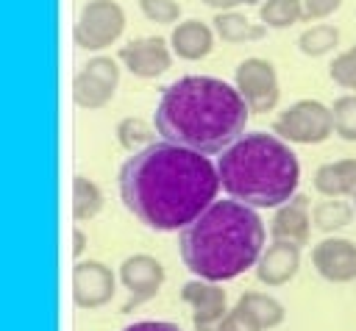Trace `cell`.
<instances>
[{
  "label": "cell",
  "instance_id": "8fae6325",
  "mask_svg": "<svg viewBox=\"0 0 356 331\" xmlns=\"http://www.w3.org/2000/svg\"><path fill=\"white\" fill-rule=\"evenodd\" d=\"M114 298V273L103 261L86 259L72 267V300L78 309H100Z\"/></svg>",
  "mask_w": 356,
  "mask_h": 331
},
{
  "label": "cell",
  "instance_id": "d6a6232c",
  "mask_svg": "<svg viewBox=\"0 0 356 331\" xmlns=\"http://www.w3.org/2000/svg\"><path fill=\"white\" fill-rule=\"evenodd\" d=\"M259 3H261V0H248V6H259Z\"/></svg>",
  "mask_w": 356,
  "mask_h": 331
},
{
  "label": "cell",
  "instance_id": "cb8c5ba5",
  "mask_svg": "<svg viewBox=\"0 0 356 331\" xmlns=\"http://www.w3.org/2000/svg\"><path fill=\"white\" fill-rule=\"evenodd\" d=\"M114 134H117L120 147H125L128 153H139L147 145H153V128L142 117H125V120H120Z\"/></svg>",
  "mask_w": 356,
  "mask_h": 331
},
{
  "label": "cell",
  "instance_id": "f546056e",
  "mask_svg": "<svg viewBox=\"0 0 356 331\" xmlns=\"http://www.w3.org/2000/svg\"><path fill=\"white\" fill-rule=\"evenodd\" d=\"M122 331H181L175 323H164V320H142V323H131Z\"/></svg>",
  "mask_w": 356,
  "mask_h": 331
},
{
  "label": "cell",
  "instance_id": "7a4b0ae2",
  "mask_svg": "<svg viewBox=\"0 0 356 331\" xmlns=\"http://www.w3.org/2000/svg\"><path fill=\"white\" fill-rule=\"evenodd\" d=\"M248 117L250 108L236 86L211 75H186L161 92L153 125L167 142L220 156L245 134Z\"/></svg>",
  "mask_w": 356,
  "mask_h": 331
},
{
  "label": "cell",
  "instance_id": "5b68a950",
  "mask_svg": "<svg viewBox=\"0 0 356 331\" xmlns=\"http://www.w3.org/2000/svg\"><path fill=\"white\" fill-rule=\"evenodd\" d=\"M273 134L292 145H320L334 134V114L320 100H298L273 122Z\"/></svg>",
  "mask_w": 356,
  "mask_h": 331
},
{
  "label": "cell",
  "instance_id": "277c9868",
  "mask_svg": "<svg viewBox=\"0 0 356 331\" xmlns=\"http://www.w3.org/2000/svg\"><path fill=\"white\" fill-rule=\"evenodd\" d=\"M220 189L253 209H278L286 203L300 178L292 147L278 134H242L217 159Z\"/></svg>",
  "mask_w": 356,
  "mask_h": 331
},
{
  "label": "cell",
  "instance_id": "4fadbf2b",
  "mask_svg": "<svg viewBox=\"0 0 356 331\" xmlns=\"http://www.w3.org/2000/svg\"><path fill=\"white\" fill-rule=\"evenodd\" d=\"M312 267L331 284H348L356 278V242L345 236H325L312 248Z\"/></svg>",
  "mask_w": 356,
  "mask_h": 331
},
{
  "label": "cell",
  "instance_id": "5bb4252c",
  "mask_svg": "<svg viewBox=\"0 0 356 331\" xmlns=\"http://www.w3.org/2000/svg\"><path fill=\"white\" fill-rule=\"evenodd\" d=\"M270 236L278 242H292L298 248L309 245L312 236V217H309V197L292 195L286 203H281L270 220Z\"/></svg>",
  "mask_w": 356,
  "mask_h": 331
},
{
  "label": "cell",
  "instance_id": "9a60e30c",
  "mask_svg": "<svg viewBox=\"0 0 356 331\" xmlns=\"http://www.w3.org/2000/svg\"><path fill=\"white\" fill-rule=\"evenodd\" d=\"M298 267H300V248L292 242L273 239V245H267L256 261V278L264 286H284L286 281L295 278Z\"/></svg>",
  "mask_w": 356,
  "mask_h": 331
},
{
  "label": "cell",
  "instance_id": "d4e9b609",
  "mask_svg": "<svg viewBox=\"0 0 356 331\" xmlns=\"http://www.w3.org/2000/svg\"><path fill=\"white\" fill-rule=\"evenodd\" d=\"M334 114V134L342 142H356V95H342L331 106Z\"/></svg>",
  "mask_w": 356,
  "mask_h": 331
},
{
  "label": "cell",
  "instance_id": "3957f363",
  "mask_svg": "<svg viewBox=\"0 0 356 331\" xmlns=\"http://www.w3.org/2000/svg\"><path fill=\"white\" fill-rule=\"evenodd\" d=\"M264 223L242 200H214L181 234L178 250L186 270L206 281H231L256 267L264 250Z\"/></svg>",
  "mask_w": 356,
  "mask_h": 331
},
{
  "label": "cell",
  "instance_id": "d6986e66",
  "mask_svg": "<svg viewBox=\"0 0 356 331\" xmlns=\"http://www.w3.org/2000/svg\"><path fill=\"white\" fill-rule=\"evenodd\" d=\"M100 209H103L100 186L92 178H86V175H75L72 178V217L78 223H83V220L97 217Z\"/></svg>",
  "mask_w": 356,
  "mask_h": 331
},
{
  "label": "cell",
  "instance_id": "8992f818",
  "mask_svg": "<svg viewBox=\"0 0 356 331\" xmlns=\"http://www.w3.org/2000/svg\"><path fill=\"white\" fill-rule=\"evenodd\" d=\"M125 31V11L117 0H89L72 28V39L83 50H106Z\"/></svg>",
  "mask_w": 356,
  "mask_h": 331
},
{
  "label": "cell",
  "instance_id": "7402d4cb",
  "mask_svg": "<svg viewBox=\"0 0 356 331\" xmlns=\"http://www.w3.org/2000/svg\"><path fill=\"white\" fill-rule=\"evenodd\" d=\"M259 19L267 28L284 31L303 19V3L300 0H264L259 6Z\"/></svg>",
  "mask_w": 356,
  "mask_h": 331
},
{
  "label": "cell",
  "instance_id": "484cf974",
  "mask_svg": "<svg viewBox=\"0 0 356 331\" xmlns=\"http://www.w3.org/2000/svg\"><path fill=\"white\" fill-rule=\"evenodd\" d=\"M328 78H331L337 86L356 92V45L348 47V50H342V53L331 61V67H328Z\"/></svg>",
  "mask_w": 356,
  "mask_h": 331
},
{
  "label": "cell",
  "instance_id": "836d02e7",
  "mask_svg": "<svg viewBox=\"0 0 356 331\" xmlns=\"http://www.w3.org/2000/svg\"><path fill=\"white\" fill-rule=\"evenodd\" d=\"M353 211H356V195H353Z\"/></svg>",
  "mask_w": 356,
  "mask_h": 331
},
{
  "label": "cell",
  "instance_id": "44dd1931",
  "mask_svg": "<svg viewBox=\"0 0 356 331\" xmlns=\"http://www.w3.org/2000/svg\"><path fill=\"white\" fill-rule=\"evenodd\" d=\"M339 45V28L331 22H314L298 36V50L309 58H320Z\"/></svg>",
  "mask_w": 356,
  "mask_h": 331
},
{
  "label": "cell",
  "instance_id": "f1b7e54d",
  "mask_svg": "<svg viewBox=\"0 0 356 331\" xmlns=\"http://www.w3.org/2000/svg\"><path fill=\"white\" fill-rule=\"evenodd\" d=\"M300 3H303V19L306 22L325 19L342 6V0H300Z\"/></svg>",
  "mask_w": 356,
  "mask_h": 331
},
{
  "label": "cell",
  "instance_id": "ac0fdd59",
  "mask_svg": "<svg viewBox=\"0 0 356 331\" xmlns=\"http://www.w3.org/2000/svg\"><path fill=\"white\" fill-rule=\"evenodd\" d=\"M214 33L228 42V45H245V42H256L267 33V25H256L248 17H242L239 11H217L211 19Z\"/></svg>",
  "mask_w": 356,
  "mask_h": 331
},
{
  "label": "cell",
  "instance_id": "4316f807",
  "mask_svg": "<svg viewBox=\"0 0 356 331\" xmlns=\"http://www.w3.org/2000/svg\"><path fill=\"white\" fill-rule=\"evenodd\" d=\"M139 11L145 14V19L159 25H175L181 17L178 0H139Z\"/></svg>",
  "mask_w": 356,
  "mask_h": 331
},
{
  "label": "cell",
  "instance_id": "e0dca14e",
  "mask_svg": "<svg viewBox=\"0 0 356 331\" xmlns=\"http://www.w3.org/2000/svg\"><path fill=\"white\" fill-rule=\"evenodd\" d=\"M314 189L325 197H345L356 195V159L325 161L314 170Z\"/></svg>",
  "mask_w": 356,
  "mask_h": 331
},
{
  "label": "cell",
  "instance_id": "1f68e13d",
  "mask_svg": "<svg viewBox=\"0 0 356 331\" xmlns=\"http://www.w3.org/2000/svg\"><path fill=\"white\" fill-rule=\"evenodd\" d=\"M72 242H75V245H72V253H75V259H78V256L83 253V248H86V236H83V231H81V228H75V231H72Z\"/></svg>",
  "mask_w": 356,
  "mask_h": 331
},
{
  "label": "cell",
  "instance_id": "9c48e42d",
  "mask_svg": "<svg viewBox=\"0 0 356 331\" xmlns=\"http://www.w3.org/2000/svg\"><path fill=\"white\" fill-rule=\"evenodd\" d=\"M120 284L128 289V300L122 312H131L147 300H153L164 284V267L150 253H134L120 264Z\"/></svg>",
  "mask_w": 356,
  "mask_h": 331
},
{
  "label": "cell",
  "instance_id": "ba28073f",
  "mask_svg": "<svg viewBox=\"0 0 356 331\" xmlns=\"http://www.w3.org/2000/svg\"><path fill=\"white\" fill-rule=\"evenodd\" d=\"M234 86L245 97L250 114L273 111L278 97H281L275 67L267 58H259V56H250V58L239 61V67L234 72Z\"/></svg>",
  "mask_w": 356,
  "mask_h": 331
},
{
  "label": "cell",
  "instance_id": "7c38bea8",
  "mask_svg": "<svg viewBox=\"0 0 356 331\" xmlns=\"http://www.w3.org/2000/svg\"><path fill=\"white\" fill-rule=\"evenodd\" d=\"M120 61L136 78H159L172 64V47L161 36H139L120 47Z\"/></svg>",
  "mask_w": 356,
  "mask_h": 331
},
{
  "label": "cell",
  "instance_id": "2e32d148",
  "mask_svg": "<svg viewBox=\"0 0 356 331\" xmlns=\"http://www.w3.org/2000/svg\"><path fill=\"white\" fill-rule=\"evenodd\" d=\"M214 28L203 19H184L172 25L170 47L184 61H200L214 50Z\"/></svg>",
  "mask_w": 356,
  "mask_h": 331
},
{
  "label": "cell",
  "instance_id": "30bf717a",
  "mask_svg": "<svg viewBox=\"0 0 356 331\" xmlns=\"http://www.w3.org/2000/svg\"><path fill=\"white\" fill-rule=\"evenodd\" d=\"M181 300L192 309V325L197 331H217L222 317L228 314V298L225 289H220L217 281L192 278L181 286Z\"/></svg>",
  "mask_w": 356,
  "mask_h": 331
},
{
  "label": "cell",
  "instance_id": "4dcf8cb0",
  "mask_svg": "<svg viewBox=\"0 0 356 331\" xmlns=\"http://www.w3.org/2000/svg\"><path fill=\"white\" fill-rule=\"evenodd\" d=\"M200 3L209 6V8H214V11H234L236 6H242L248 0H200Z\"/></svg>",
  "mask_w": 356,
  "mask_h": 331
},
{
  "label": "cell",
  "instance_id": "83f0119b",
  "mask_svg": "<svg viewBox=\"0 0 356 331\" xmlns=\"http://www.w3.org/2000/svg\"><path fill=\"white\" fill-rule=\"evenodd\" d=\"M217 331H264V328L259 325V320L248 309H242L236 303L234 309H228V314L222 317V323L217 325Z\"/></svg>",
  "mask_w": 356,
  "mask_h": 331
},
{
  "label": "cell",
  "instance_id": "ffe728a7",
  "mask_svg": "<svg viewBox=\"0 0 356 331\" xmlns=\"http://www.w3.org/2000/svg\"><path fill=\"white\" fill-rule=\"evenodd\" d=\"M236 303H239L242 309H248V312L259 320V325H261L264 331L281 325L284 317H286V309L281 306V300H275V298L267 295V292H242V298H239Z\"/></svg>",
  "mask_w": 356,
  "mask_h": 331
},
{
  "label": "cell",
  "instance_id": "52a82bcc",
  "mask_svg": "<svg viewBox=\"0 0 356 331\" xmlns=\"http://www.w3.org/2000/svg\"><path fill=\"white\" fill-rule=\"evenodd\" d=\"M117 83H120L117 61L111 56H95L75 72L72 100L86 111H97V108L108 106V100L117 92Z\"/></svg>",
  "mask_w": 356,
  "mask_h": 331
},
{
  "label": "cell",
  "instance_id": "603a6c76",
  "mask_svg": "<svg viewBox=\"0 0 356 331\" xmlns=\"http://www.w3.org/2000/svg\"><path fill=\"white\" fill-rule=\"evenodd\" d=\"M353 214H356V211H353L350 203H345V200H339V197H325V200H320V203L312 209V223H314V228H320V231L328 234V231L345 228Z\"/></svg>",
  "mask_w": 356,
  "mask_h": 331
},
{
  "label": "cell",
  "instance_id": "6da1fadb",
  "mask_svg": "<svg viewBox=\"0 0 356 331\" xmlns=\"http://www.w3.org/2000/svg\"><path fill=\"white\" fill-rule=\"evenodd\" d=\"M217 189V164L167 139L131 153L120 167L122 206L153 231H184L214 203Z\"/></svg>",
  "mask_w": 356,
  "mask_h": 331
}]
</instances>
